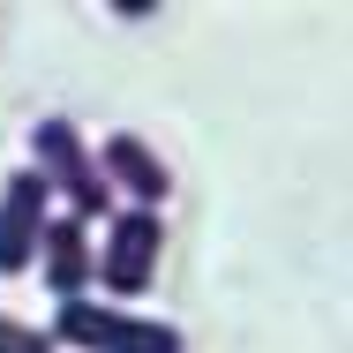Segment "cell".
<instances>
[{
  "mask_svg": "<svg viewBox=\"0 0 353 353\" xmlns=\"http://www.w3.org/2000/svg\"><path fill=\"white\" fill-rule=\"evenodd\" d=\"M30 165L53 181V196H61V211L68 218H90L113 211V181H105V165H98V150H90V136L75 128L68 113H46L38 128H30Z\"/></svg>",
  "mask_w": 353,
  "mask_h": 353,
  "instance_id": "6da1fadb",
  "label": "cell"
},
{
  "mask_svg": "<svg viewBox=\"0 0 353 353\" xmlns=\"http://www.w3.org/2000/svg\"><path fill=\"white\" fill-rule=\"evenodd\" d=\"M158 256H165V218H158V211H113L105 241H98V285L128 308V301L150 293Z\"/></svg>",
  "mask_w": 353,
  "mask_h": 353,
  "instance_id": "3957f363",
  "label": "cell"
},
{
  "mask_svg": "<svg viewBox=\"0 0 353 353\" xmlns=\"http://www.w3.org/2000/svg\"><path fill=\"white\" fill-rule=\"evenodd\" d=\"M53 181L38 173V165H15L8 181H0V271L15 279V271H30L38 256H46V233H53Z\"/></svg>",
  "mask_w": 353,
  "mask_h": 353,
  "instance_id": "277c9868",
  "label": "cell"
},
{
  "mask_svg": "<svg viewBox=\"0 0 353 353\" xmlns=\"http://www.w3.org/2000/svg\"><path fill=\"white\" fill-rule=\"evenodd\" d=\"M46 331L83 346V353H181L173 323H150V316L121 308V301H61Z\"/></svg>",
  "mask_w": 353,
  "mask_h": 353,
  "instance_id": "7a4b0ae2",
  "label": "cell"
},
{
  "mask_svg": "<svg viewBox=\"0 0 353 353\" xmlns=\"http://www.w3.org/2000/svg\"><path fill=\"white\" fill-rule=\"evenodd\" d=\"M0 353H53V331H38V323H15V316L0 308Z\"/></svg>",
  "mask_w": 353,
  "mask_h": 353,
  "instance_id": "52a82bcc",
  "label": "cell"
},
{
  "mask_svg": "<svg viewBox=\"0 0 353 353\" xmlns=\"http://www.w3.org/2000/svg\"><path fill=\"white\" fill-rule=\"evenodd\" d=\"M38 279L53 285L61 301H90V279H98V256H90V225L83 218H53L46 233V256H38Z\"/></svg>",
  "mask_w": 353,
  "mask_h": 353,
  "instance_id": "8992f818",
  "label": "cell"
},
{
  "mask_svg": "<svg viewBox=\"0 0 353 353\" xmlns=\"http://www.w3.org/2000/svg\"><path fill=\"white\" fill-rule=\"evenodd\" d=\"M98 165H105V181H113V196H128V211H158L165 196H173V173H165V158L136 136V128H113V136L98 143Z\"/></svg>",
  "mask_w": 353,
  "mask_h": 353,
  "instance_id": "5b68a950",
  "label": "cell"
}]
</instances>
